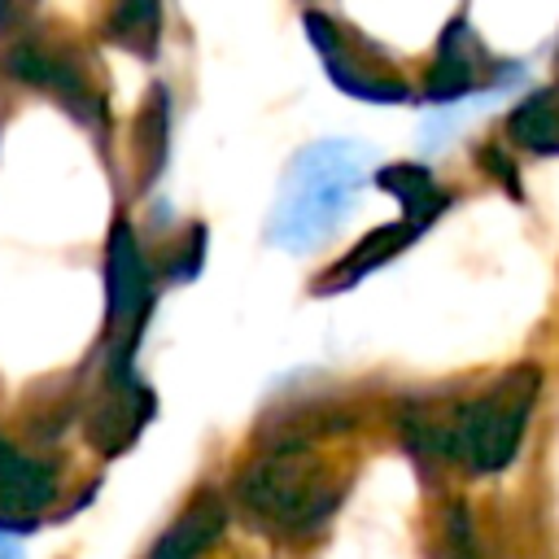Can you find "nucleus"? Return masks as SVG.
Masks as SVG:
<instances>
[{
  "label": "nucleus",
  "mask_w": 559,
  "mask_h": 559,
  "mask_svg": "<svg viewBox=\"0 0 559 559\" xmlns=\"http://www.w3.org/2000/svg\"><path fill=\"white\" fill-rule=\"evenodd\" d=\"M537 397H542V371L524 362L472 397L411 402L402 411V428L424 454H437L472 476H489L515 463Z\"/></svg>",
  "instance_id": "nucleus-1"
},
{
  "label": "nucleus",
  "mask_w": 559,
  "mask_h": 559,
  "mask_svg": "<svg viewBox=\"0 0 559 559\" xmlns=\"http://www.w3.org/2000/svg\"><path fill=\"white\" fill-rule=\"evenodd\" d=\"M367 175H371V148L354 140H319L301 148L284 175L271 218V240L284 249H314L323 236L341 227Z\"/></svg>",
  "instance_id": "nucleus-2"
},
{
  "label": "nucleus",
  "mask_w": 559,
  "mask_h": 559,
  "mask_svg": "<svg viewBox=\"0 0 559 559\" xmlns=\"http://www.w3.org/2000/svg\"><path fill=\"white\" fill-rule=\"evenodd\" d=\"M236 502L258 520V528L280 537H306L328 524L336 502L345 498V476L310 445H280L258 454L236 476Z\"/></svg>",
  "instance_id": "nucleus-3"
},
{
  "label": "nucleus",
  "mask_w": 559,
  "mask_h": 559,
  "mask_svg": "<svg viewBox=\"0 0 559 559\" xmlns=\"http://www.w3.org/2000/svg\"><path fill=\"white\" fill-rule=\"evenodd\" d=\"M105 328L118 336L114 349H131L148 310H153V271L135 245V231L118 218L109 231V253H105Z\"/></svg>",
  "instance_id": "nucleus-4"
},
{
  "label": "nucleus",
  "mask_w": 559,
  "mask_h": 559,
  "mask_svg": "<svg viewBox=\"0 0 559 559\" xmlns=\"http://www.w3.org/2000/svg\"><path fill=\"white\" fill-rule=\"evenodd\" d=\"M4 70L39 92H52L66 109H74L83 122L92 127H105V109H100V96L87 87V74L74 57H66L61 48H44V44H17L4 52Z\"/></svg>",
  "instance_id": "nucleus-5"
},
{
  "label": "nucleus",
  "mask_w": 559,
  "mask_h": 559,
  "mask_svg": "<svg viewBox=\"0 0 559 559\" xmlns=\"http://www.w3.org/2000/svg\"><path fill=\"white\" fill-rule=\"evenodd\" d=\"M57 498V472L39 459L17 454L0 437V533L35 528V515Z\"/></svg>",
  "instance_id": "nucleus-6"
},
{
  "label": "nucleus",
  "mask_w": 559,
  "mask_h": 559,
  "mask_svg": "<svg viewBox=\"0 0 559 559\" xmlns=\"http://www.w3.org/2000/svg\"><path fill=\"white\" fill-rule=\"evenodd\" d=\"M306 26H310L314 48H319L323 61H328V79H336L345 92H354V96H362V100H376V105H389V100H406V96H411L406 83L389 79L384 70H362L358 57L345 48L336 22H328L323 13H306Z\"/></svg>",
  "instance_id": "nucleus-7"
},
{
  "label": "nucleus",
  "mask_w": 559,
  "mask_h": 559,
  "mask_svg": "<svg viewBox=\"0 0 559 559\" xmlns=\"http://www.w3.org/2000/svg\"><path fill=\"white\" fill-rule=\"evenodd\" d=\"M485 66H489V57H485V48H480V39H476V31L467 26V17H454L450 26H445V35H441V52H437V61H432V74H428V100L437 105H445V100H459V96H467V92H476L480 87V79H485Z\"/></svg>",
  "instance_id": "nucleus-8"
},
{
  "label": "nucleus",
  "mask_w": 559,
  "mask_h": 559,
  "mask_svg": "<svg viewBox=\"0 0 559 559\" xmlns=\"http://www.w3.org/2000/svg\"><path fill=\"white\" fill-rule=\"evenodd\" d=\"M227 528V507L214 493H201L197 502H188L175 524L162 533V542L148 550V559H197L205 546H214Z\"/></svg>",
  "instance_id": "nucleus-9"
},
{
  "label": "nucleus",
  "mask_w": 559,
  "mask_h": 559,
  "mask_svg": "<svg viewBox=\"0 0 559 559\" xmlns=\"http://www.w3.org/2000/svg\"><path fill=\"white\" fill-rule=\"evenodd\" d=\"M376 183L402 201V223H406L415 236H419L428 223H437V218L445 214V205H450V192H445L424 166H384V170L376 175Z\"/></svg>",
  "instance_id": "nucleus-10"
},
{
  "label": "nucleus",
  "mask_w": 559,
  "mask_h": 559,
  "mask_svg": "<svg viewBox=\"0 0 559 559\" xmlns=\"http://www.w3.org/2000/svg\"><path fill=\"white\" fill-rule=\"evenodd\" d=\"M415 240V231L406 227V223H389V227H376L371 236H362L328 275H323V284H319V293H328V288H349V284H358V280H367L376 266H384L389 258H397L406 245Z\"/></svg>",
  "instance_id": "nucleus-11"
},
{
  "label": "nucleus",
  "mask_w": 559,
  "mask_h": 559,
  "mask_svg": "<svg viewBox=\"0 0 559 559\" xmlns=\"http://www.w3.org/2000/svg\"><path fill=\"white\" fill-rule=\"evenodd\" d=\"M507 131L515 144L537 148V153H559V87H542L533 96H524L511 118Z\"/></svg>",
  "instance_id": "nucleus-12"
},
{
  "label": "nucleus",
  "mask_w": 559,
  "mask_h": 559,
  "mask_svg": "<svg viewBox=\"0 0 559 559\" xmlns=\"http://www.w3.org/2000/svg\"><path fill=\"white\" fill-rule=\"evenodd\" d=\"M157 31H162V9L157 4H118L105 22V35L127 44L140 57H153L157 48Z\"/></svg>",
  "instance_id": "nucleus-13"
},
{
  "label": "nucleus",
  "mask_w": 559,
  "mask_h": 559,
  "mask_svg": "<svg viewBox=\"0 0 559 559\" xmlns=\"http://www.w3.org/2000/svg\"><path fill=\"white\" fill-rule=\"evenodd\" d=\"M445 537H450V555H454V559H480V555H476V537H472V520H467L463 507H450Z\"/></svg>",
  "instance_id": "nucleus-14"
}]
</instances>
